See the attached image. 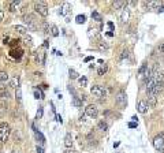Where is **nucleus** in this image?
Wrapping results in <instances>:
<instances>
[{
  "label": "nucleus",
  "mask_w": 164,
  "mask_h": 153,
  "mask_svg": "<svg viewBox=\"0 0 164 153\" xmlns=\"http://www.w3.org/2000/svg\"><path fill=\"white\" fill-rule=\"evenodd\" d=\"M85 115L92 118V119H96L97 115H99V108H97L94 104H89L86 108H85Z\"/></svg>",
  "instance_id": "3"
},
{
  "label": "nucleus",
  "mask_w": 164,
  "mask_h": 153,
  "mask_svg": "<svg viewBox=\"0 0 164 153\" xmlns=\"http://www.w3.org/2000/svg\"><path fill=\"white\" fill-rule=\"evenodd\" d=\"M123 55H122V59H125V58H129V51H127V49H126V51H123Z\"/></svg>",
  "instance_id": "38"
},
{
  "label": "nucleus",
  "mask_w": 164,
  "mask_h": 153,
  "mask_svg": "<svg viewBox=\"0 0 164 153\" xmlns=\"http://www.w3.org/2000/svg\"><path fill=\"white\" fill-rule=\"evenodd\" d=\"M3 18H4V11H3V10H0V22L3 21Z\"/></svg>",
  "instance_id": "42"
},
{
  "label": "nucleus",
  "mask_w": 164,
  "mask_h": 153,
  "mask_svg": "<svg viewBox=\"0 0 164 153\" xmlns=\"http://www.w3.org/2000/svg\"><path fill=\"white\" fill-rule=\"evenodd\" d=\"M100 49H108V44H100Z\"/></svg>",
  "instance_id": "41"
},
{
  "label": "nucleus",
  "mask_w": 164,
  "mask_h": 153,
  "mask_svg": "<svg viewBox=\"0 0 164 153\" xmlns=\"http://www.w3.org/2000/svg\"><path fill=\"white\" fill-rule=\"evenodd\" d=\"M73 105L77 108L82 107V100H81L79 97H77V96H74V97H73Z\"/></svg>",
  "instance_id": "19"
},
{
  "label": "nucleus",
  "mask_w": 164,
  "mask_h": 153,
  "mask_svg": "<svg viewBox=\"0 0 164 153\" xmlns=\"http://www.w3.org/2000/svg\"><path fill=\"white\" fill-rule=\"evenodd\" d=\"M42 29H44V33L45 34H48L49 33V29H51V27H49V25L47 22H42Z\"/></svg>",
  "instance_id": "34"
},
{
  "label": "nucleus",
  "mask_w": 164,
  "mask_h": 153,
  "mask_svg": "<svg viewBox=\"0 0 164 153\" xmlns=\"http://www.w3.org/2000/svg\"><path fill=\"white\" fill-rule=\"evenodd\" d=\"M68 92H70V93H73V95H75V92H74V89L71 88V86H68Z\"/></svg>",
  "instance_id": "45"
},
{
  "label": "nucleus",
  "mask_w": 164,
  "mask_h": 153,
  "mask_svg": "<svg viewBox=\"0 0 164 153\" xmlns=\"http://www.w3.org/2000/svg\"><path fill=\"white\" fill-rule=\"evenodd\" d=\"M7 111V104L4 101H0V118H3Z\"/></svg>",
  "instance_id": "17"
},
{
  "label": "nucleus",
  "mask_w": 164,
  "mask_h": 153,
  "mask_svg": "<svg viewBox=\"0 0 164 153\" xmlns=\"http://www.w3.org/2000/svg\"><path fill=\"white\" fill-rule=\"evenodd\" d=\"M107 36H108V37H112L114 33H112V32H108V33H107Z\"/></svg>",
  "instance_id": "47"
},
{
  "label": "nucleus",
  "mask_w": 164,
  "mask_h": 153,
  "mask_svg": "<svg viewBox=\"0 0 164 153\" xmlns=\"http://www.w3.org/2000/svg\"><path fill=\"white\" fill-rule=\"evenodd\" d=\"M51 34L53 37H58L59 36V29H58V26H55V25H51Z\"/></svg>",
  "instance_id": "25"
},
{
  "label": "nucleus",
  "mask_w": 164,
  "mask_h": 153,
  "mask_svg": "<svg viewBox=\"0 0 164 153\" xmlns=\"http://www.w3.org/2000/svg\"><path fill=\"white\" fill-rule=\"evenodd\" d=\"M11 96H10V92H7L6 89H3V90H0V98H6V100H8Z\"/></svg>",
  "instance_id": "23"
},
{
  "label": "nucleus",
  "mask_w": 164,
  "mask_h": 153,
  "mask_svg": "<svg viewBox=\"0 0 164 153\" xmlns=\"http://www.w3.org/2000/svg\"><path fill=\"white\" fill-rule=\"evenodd\" d=\"M116 104L119 105L120 108H125L127 105V96L123 90H120L118 95H116Z\"/></svg>",
  "instance_id": "7"
},
{
  "label": "nucleus",
  "mask_w": 164,
  "mask_h": 153,
  "mask_svg": "<svg viewBox=\"0 0 164 153\" xmlns=\"http://www.w3.org/2000/svg\"><path fill=\"white\" fill-rule=\"evenodd\" d=\"M23 22L27 25V27L32 30L37 29V25H36V18L32 15V14H27V15H23Z\"/></svg>",
  "instance_id": "5"
},
{
  "label": "nucleus",
  "mask_w": 164,
  "mask_h": 153,
  "mask_svg": "<svg viewBox=\"0 0 164 153\" xmlns=\"http://www.w3.org/2000/svg\"><path fill=\"white\" fill-rule=\"evenodd\" d=\"M153 146L156 150H163L164 146V133H160L159 135H156L153 140Z\"/></svg>",
  "instance_id": "4"
},
{
  "label": "nucleus",
  "mask_w": 164,
  "mask_h": 153,
  "mask_svg": "<svg viewBox=\"0 0 164 153\" xmlns=\"http://www.w3.org/2000/svg\"><path fill=\"white\" fill-rule=\"evenodd\" d=\"M129 18H130V13H129V10L126 8V10H123V13L120 14V21H122V23H126L129 21Z\"/></svg>",
  "instance_id": "14"
},
{
  "label": "nucleus",
  "mask_w": 164,
  "mask_h": 153,
  "mask_svg": "<svg viewBox=\"0 0 164 153\" xmlns=\"http://www.w3.org/2000/svg\"><path fill=\"white\" fill-rule=\"evenodd\" d=\"M148 108H149V105H148V103L145 100H140L138 101V105H137V109H138V112L140 114H146V111H148Z\"/></svg>",
  "instance_id": "8"
},
{
  "label": "nucleus",
  "mask_w": 164,
  "mask_h": 153,
  "mask_svg": "<svg viewBox=\"0 0 164 153\" xmlns=\"http://www.w3.org/2000/svg\"><path fill=\"white\" fill-rule=\"evenodd\" d=\"M19 0H14V1H11L10 3V7H8V10L11 11V13H15L16 8H18V6H19Z\"/></svg>",
  "instance_id": "15"
},
{
  "label": "nucleus",
  "mask_w": 164,
  "mask_h": 153,
  "mask_svg": "<svg viewBox=\"0 0 164 153\" xmlns=\"http://www.w3.org/2000/svg\"><path fill=\"white\" fill-rule=\"evenodd\" d=\"M34 97L39 98V100H42V98H44V93H42L40 89H36L34 90Z\"/></svg>",
  "instance_id": "27"
},
{
  "label": "nucleus",
  "mask_w": 164,
  "mask_h": 153,
  "mask_svg": "<svg viewBox=\"0 0 164 153\" xmlns=\"http://www.w3.org/2000/svg\"><path fill=\"white\" fill-rule=\"evenodd\" d=\"M14 29H15V32L19 33V34H26V33H27V29H26L25 26H21V25H16Z\"/></svg>",
  "instance_id": "20"
},
{
  "label": "nucleus",
  "mask_w": 164,
  "mask_h": 153,
  "mask_svg": "<svg viewBox=\"0 0 164 153\" xmlns=\"http://www.w3.org/2000/svg\"><path fill=\"white\" fill-rule=\"evenodd\" d=\"M148 6L151 7V8H160L161 3H160V1H149Z\"/></svg>",
  "instance_id": "28"
},
{
  "label": "nucleus",
  "mask_w": 164,
  "mask_h": 153,
  "mask_svg": "<svg viewBox=\"0 0 164 153\" xmlns=\"http://www.w3.org/2000/svg\"><path fill=\"white\" fill-rule=\"evenodd\" d=\"M164 89V81H161V82H156L154 84V90H153V95H157L159 96V93H160L161 90Z\"/></svg>",
  "instance_id": "11"
},
{
  "label": "nucleus",
  "mask_w": 164,
  "mask_h": 153,
  "mask_svg": "<svg viewBox=\"0 0 164 153\" xmlns=\"http://www.w3.org/2000/svg\"><path fill=\"white\" fill-rule=\"evenodd\" d=\"M159 11H161V13H164V7L161 6V7H160V10H159Z\"/></svg>",
  "instance_id": "49"
},
{
  "label": "nucleus",
  "mask_w": 164,
  "mask_h": 153,
  "mask_svg": "<svg viewBox=\"0 0 164 153\" xmlns=\"http://www.w3.org/2000/svg\"><path fill=\"white\" fill-rule=\"evenodd\" d=\"M125 6H127L126 1H114V3H112L114 10H120V8H123Z\"/></svg>",
  "instance_id": "16"
},
{
  "label": "nucleus",
  "mask_w": 164,
  "mask_h": 153,
  "mask_svg": "<svg viewBox=\"0 0 164 153\" xmlns=\"http://www.w3.org/2000/svg\"><path fill=\"white\" fill-rule=\"evenodd\" d=\"M107 70H108V69H107V66L103 64V66H101V67L99 69V75H104V74L107 72Z\"/></svg>",
  "instance_id": "33"
},
{
  "label": "nucleus",
  "mask_w": 164,
  "mask_h": 153,
  "mask_svg": "<svg viewBox=\"0 0 164 153\" xmlns=\"http://www.w3.org/2000/svg\"><path fill=\"white\" fill-rule=\"evenodd\" d=\"M34 10L39 15L44 16V18L45 16H48V6H47L45 1H36L34 3Z\"/></svg>",
  "instance_id": "1"
},
{
  "label": "nucleus",
  "mask_w": 164,
  "mask_h": 153,
  "mask_svg": "<svg viewBox=\"0 0 164 153\" xmlns=\"http://www.w3.org/2000/svg\"><path fill=\"white\" fill-rule=\"evenodd\" d=\"M42 114H44V109H42V107H39V111H37V115H36V118H37V119H41V118H42Z\"/></svg>",
  "instance_id": "35"
},
{
  "label": "nucleus",
  "mask_w": 164,
  "mask_h": 153,
  "mask_svg": "<svg viewBox=\"0 0 164 153\" xmlns=\"http://www.w3.org/2000/svg\"><path fill=\"white\" fill-rule=\"evenodd\" d=\"M23 41H25V44H29V45L32 44V38H30V37H27V36L23 38Z\"/></svg>",
  "instance_id": "37"
},
{
  "label": "nucleus",
  "mask_w": 164,
  "mask_h": 153,
  "mask_svg": "<svg viewBox=\"0 0 164 153\" xmlns=\"http://www.w3.org/2000/svg\"><path fill=\"white\" fill-rule=\"evenodd\" d=\"M75 22L77 23H85L86 22V15H77V18H75Z\"/></svg>",
  "instance_id": "26"
},
{
  "label": "nucleus",
  "mask_w": 164,
  "mask_h": 153,
  "mask_svg": "<svg viewBox=\"0 0 164 153\" xmlns=\"http://www.w3.org/2000/svg\"><path fill=\"white\" fill-rule=\"evenodd\" d=\"M129 127L130 129H135V127H137V123H135V122H131V123H129Z\"/></svg>",
  "instance_id": "40"
},
{
  "label": "nucleus",
  "mask_w": 164,
  "mask_h": 153,
  "mask_svg": "<svg viewBox=\"0 0 164 153\" xmlns=\"http://www.w3.org/2000/svg\"><path fill=\"white\" fill-rule=\"evenodd\" d=\"M11 134V129L7 123L0 124V142H6Z\"/></svg>",
  "instance_id": "2"
},
{
  "label": "nucleus",
  "mask_w": 164,
  "mask_h": 153,
  "mask_svg": "<svg viewBox=\"0 0 164 153\" xmlns=\"http://www.w3.org/2000/svg\"><path fill=\"white\" fill-rule=\"evenodd\" d=\"M97 127H99V130H101V131H107V130H108V124H107L104 120H100L99 124H97Z\"/></svg>",
  "instance_id": "21"
},
{
  "label": "nucleus",
  "mask_w": 164,
  "mask_h": 153,
  "mask_svg": "<svg viewBox=\"0 0 164 153\" xmlns=\"http://www.w3.org/2000/svg\"><path fill=\"white\" fill-rule=\"evenodd\" d=\"M157 52L159 53H164V42H161L160 45L157 47Z\"/></svg>",
  "instance_id": "36"
},
{
  "label": "nucleus",
  "mask_w": 164,
  "mask_h": 153,
  "mask_svg": "<svg viewBox=\"0 0 164 153\" xmlns=\"http://www.w3.org/2000/svg\"><path fill=\"white\" fill-rule=\"evenodd\" d=\"M15 98H16V101H18V103H21V101H22V90H21V88L16 89Z\"/></svg>",
  "instance_id": "29"
},
{
  "label": "nucleus",
  "mask_w": 164,
  "mask_h": 153,
  "mask_svg": "<svg viewBox=\"0 0 164 153\" xmlns=\"http://www.w3.org/2000/svg\"><path fill=\"white\" fill-rule=\"evenodd\" d=\"M90 92H92V95L96 96V97H105V89L103 86H100V85H93L92 88H90Z\"/></svg>",
  "instance_id": "6"
},
{
  "label": "nucleus",
  "mask_w": 164,
  "mask_h": 153,
  "mask_svg": "<svg viewBox=\"0 0 164 153\" xmlns=\"http://www.w3.org/2000/svg\"><path fill=\"white\" fill-rule=\"evenodd\" d=\"M8 86H10V88H14V89L19 88V77H18V75H16V77H14V78L10 81Z\"/></svg>",
  "instance_id": "12"
},
{
  "label": "nucleus",
  "mask_w": 164,
  "mask_h": 153,
  "mask_svg": "<svg viewBox=\"0 0 164 153\" xmlns=\"http://www.w3.org/2000/svg\"><path fill=\"white\" fill-rule=\"evenodd\" d=\"M56 119H58V122H60V123H62V118L59 116V115H56Z\"/></svg>",
  "instance_id": "48"
},
{
  "label": "nucleus",
  "mask_w": 164,
  "mask_h": 153,
  "mask_svg": "<svg viewBox=\"0 0 164 153\" xmlns=\"http://www.w3.org/2000/svg\"><path fill=\"white\" fill-rule=\"evenodd\" d=\"M108 27H109L111 30H114V27H115V26H114V23H112V22H108Z\"/></svg>",
  "instance_id": "43"
},
{
  "label": "nucleus",
  "mask_w": 164,
  "mask_h": 153,
  "mask_svg": "<svg viewBox=\"0 0 164 153\" xmlns=\"http://www.w3.org/2000/svg\"><path fill=\"white\" fill-rule=\"evenodd\" d=\"M37 62H39L40 64H45V53L44 52H39V55H37Z\"/></svg>",
  "instance_id": "22"
},
{
  "label": "nucleus",
  "mask_w": 164,
  "mask_h": 153,
  "mask_svg": "<svg viewBox=\"0 0 164 153\" xmlns=\"http://www.w3.org/2000/svg\"><path fill=\"white\" fill-rule=\"evenodd\" d=\"M148 105L149 107H156L157 104V95H148Z\"/></svg>",
  "instance_id": "9"
},
{
  "label": "nucleus",
  "mask_w": 164,
  "mask_h": 153,
  "mask_svg": "<svg viewBox=\"0 0 164 153\" xmlns=\"http://www.w3.org/2000/svg\"><path fill=\"white\" fill-rule=\"evenodd\" d=\"M8 81V74L6 71H0V84H6Z\"/></svg>",
  "instance_id": "18"
},
{
  "label": "nucleus",
  "mask_w": 164,
  "mask_h": 153,
  "mask_svg": "<svg viewBox=\"0 0 164 153\" xmlns=\"http://www.w3.org/2000/svg\"><path fill=\"white\" fill-rule=\"evenodd\" d=\"M68 74H70V78L71 79H77L78 78V72L75 71V70H73V69L68 70Z\"/></svg>",
  "instance_id": "30"
},
{
  "label": "nucleus",
  "mask_w": 164,
  "mask_h": 153,
  "mask_svg": "<svg viewBox=\"0 0 164 153\" xmlns=\"http://www.w3.org/2000/svg\"><path fill=\"white\" fill-rule=\"evenodd\" d=\"M36 152H37V153H44V149H42L41 146H39V145H37V148H36Z\"/></svg>",
  "instance_id": "39"
},
{
  "label": "nucleus",
  "mask_w": 164,
  "mask_h": 153,
  "mask_svg": "<svg viewBox=\"0 0 164 153\" xmlns=\"http://www.w3.org/2000/svg\"><path fill=\"white\" fill-rule=\"evenodd\" d=\"M90 60H93V58H92V56H88V58H85V62H90Z\"/></svg>",
  "instance_id": "44"
},
{
  "label": "nucleus",
  "mask_w": 164,
  "mask_h": 153,
  "mask_svg": "<svg viewBox=\"0 0 164 153\" xmlns=\"http://www.w3.org/2000/svg\"><path fill=\"white\" fill-rule=\"evenodd\" d=\"M65 153H77V152H75V150H73V149H71V150H66Z\"/></svg>",
  "instance_id": "46"
},
{
  "label": "nucleus",
  "mask_w": 164,
  "mask_h": 153,
  "mask_svg": "<svg viewBox=\"0 0 164 153\" xmlns=\"http://www.w3.org/2000/svg\"><path fill=\"white\" fill-rule=\"evenodd\" d=\"M78 81H79V84H81V86H82V88L88 85V79H86V77H81V78H78Z\"/></svg>",
  "instance_id": "32"
},
{
  "label": "nucleus",
  "mask_w": 164,
  "mask_h": 153,
  "mask_svg": "<svg viewBox=\"0 0 164 153\" xmlns=\"http://www.w3.org/2000/svg\"><path fill=\"white\" fill-rule=\"evenodd\" d=\"M33 130H34V133H36V140L39 141L40 143H45V137H44V135H42L41 133H40L39 130H37V129H36V126H34V124H33Z\"/></svg>",
  "instance_id": "10"
},
{
  "label": "nucleus",
  "mask_w": 164,
  "mask_h": 153,
  "mask_svg": "<svg viewBox=\"0 0 164 153\" xmlns=\"http://www.w3.org/2000/svg\"><path fill=\"white\" fill-rule=\"evenodd\" d=\"M65 146L66 148H71L73 146V137H71V134L67 133L65 137Z\"/></svg>",
  "instance_id": "13"
},
{
  "label": "nucleus",
  "mask_w": 164,
  "mask_h": 153,
  "mask_svg": "<svg viewBox=\"0 0 164 153\" xmlns=\"http://www.w3.org/2000/svg\"><path fill=\"white\" fill-rule=\"evenodd\" d=\"M68 10H70V4H68V3H65V4H63V7H62L60 14H62V15H67Z\"/></svg>",
  "instance_id": "24"
},
{
  "label": "nucleus",
  "mask_w": 164,
  "mask_h": 153,
  "mask_svg": "<svg viewBox=\"0 0 164 153\" xmlns=\"http://www.w3.org/2000/svg\"><path fill=\"white\" fill-rule=\"evenodd\" d=\"M92 18H93V19H96V21H99V22L103 19V18H101V15H100L97 11H93V13H92Z\"/></svg>",
  "instance_id": "31"
}]
</instances>
